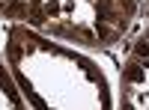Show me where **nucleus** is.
Wrapping results in <instances>:
<instances>
[{
	"label": "nucleus",
	"instance_id": "f257e3e1",
	"mask_svg": "<svg viewBox=\"0 0 149 110\" xmlns=\"http://www.w3.org/2000/svg\"><path fill=\"white\" fill-rule=\"evenodd\" d=\"M125 77H128V80H137V77H140V66H137V63H131V68L125 71Z\"/></svg>",
	"mask_w": 149,
	"mask_h": 110
}]
</instances>
